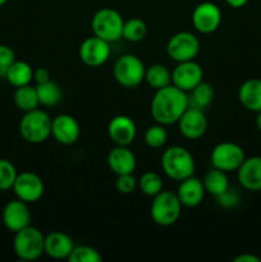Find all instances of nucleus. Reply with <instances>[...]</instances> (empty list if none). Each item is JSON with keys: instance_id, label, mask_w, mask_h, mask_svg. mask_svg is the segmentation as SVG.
Instances as JSON below:
<instances>
[{"instance_id": "nucleus-29", "label": "nucleus", "mask_w": 261, "mask_h": 262, "mask_svg": "<svg viewBox=\"0 0 261 262\" xmlns=\"http://www.w3.org/2000/svg\"><path fill=\"white\" fill-rule=\"evenodd\" d=\"M147 35V25L141 18H129L124 20L122 38L129 42H140Z\"/></svg>"}, {"instance_id": "nucleus-4", "label": "nucleus", "mask_w": 261, "mask_h": 262, "mask_svg": "<svg viewBox=\"0 0 261 262\" xmlns=\"http://www.w3.org/2000/svg\"><path fill=\"white\" fill-rule=\"evenodd\" d=\"M13 251L22 261H35L45 253V235L40 229L28 225L14 233Z\"/></svg>"}, {"instance_id": "nucleus-8", "label": "nucleus", "mask_w": 261, "mask_h": 262, "mask_svg": "<svg viewBox=\"0 0 261 262\" xmlns=\"http://www.w3.org/2000/svg\"><path fill=\"white\" fill-rule=\"evenodd\" d=\"M245 159L246 154L242 146L234 142H229V141L217 143L210 154V161H211L212 168L220 169L225 173L237 171Z\"/></svg>"}, {"instance_id": "nucleus-7", "label": "nucleus", "mask_w": 261, "mask_h": 262, "mask_svg": "<svg viewBox=\"0 0 261 262\" xmlns=\"http://www.w3.org/2000/svg\"><path fill=\"white\" fill-rule=\"evenodd\" d=\"M123 26L124 19L122 14L113 8H101L92 15V33L110 43L122 38Z\"/></svg>"}, {"instance_id": "nucleus-32", "label": "nucleus", "mask_w": 261, "mask_h": 262, "mask_svg": "<svg viewBox=\"0 0 261 262\" xmlns=\"http://www.w3.org/2000/svg\"><path fill=\"white\" fill-rule=\"evenodd\" d=\"M69 262H101L102 257L96 248L87 245L74 246L68 257Z\"/></svg>"}, {"instance_id": "nucleus-9", "label": "nucleus", "mask_w": 261, "mask_h": 262, "mask_svg": "<svg viewBox=\"0 0 261 262\" xmlns=\"http://www.w3.org/2000/svg\"><path fill=\"white\" fill-rule=\"evenodd\" d=\"M165 49L169 58L176 63L194 60L200 53V40L189 31H181L169 38Z\"/></svg>"}, {"instance_id": "nucleus-19", "label": "nucleus", "mask_w": 261, "mask_h": 262, "mask_svg": "<svg viewBox=\"0 0 261 262\" xmlns=\"http://www.w3.org/2000/svg\"><path fill=\"white\" fill-rule=\"evenodd\" d=\"M107 166L115 176L132 174L137 166V159L129 146H115L106 158Z\"/></svg>"}, {"instance_id": "nucleus-22", "label": "nucleus", "mask_w": 261, "mask_h": 262, "mask_svg": "<svg viewBox=\"0 0 261 262\" xmlns=\"http://www.w3.org/2000/svg\"><path fill=\"white\" fill-rule=\"evenodd\" d=\"M238 100L248 112H261V78H250L238 89Z\"/></svg>"}, {"instance_id": "nucleus-13", "label": "nucleus", "mask_w": 261, "mask_h": 262, "mask_svg": "<svg viewBox=\"0 0 261 262\" xmlns=\"http://www.w3.org/2000/svg\"><path fill=\"white\" fill-rule=\"evenodd\" d=\"M202 81H204V69L196 60L177 63L171 71V84L187 94Z\"/></svg>"}, {"instance_id": "nucleus-34", "label": "nucleus", "mask_w": 261, "mask_h": 262, "mask_svg": "<svg viewBox=\"0 0 261 262\" xmlns=\"http://www.w3.org/2000/svg\"><path fill=\"white\" fill-rule=\"evenodd\" d=\"M138 188V179L132 174H122L117 176L115 179V189L122 194H130Z\"/></svg>"}, {"instance_id": "nucleus-20", "label": "nucleus", "mask_w": 261, "mask_h": 262, "mask_svg": "<svg viewBox=\"0 0 261 262\" xmlns=\"http://www.w3.org/2000/svg\"><path fill=\"white\" fill-rule=\"evenodd\" d=\"M176 193L184 207H196L204 201L206 191L201 179L192 176L179 182Z\"/></svg>"}, {"instance_id": "nucleus-40", "label": "nucleus", "mask_w": 261, "mask_h": 262, "mask_svg": "<svg viewBox=\"0 0 261 262\" xmlns=\"http://www.w3.org/2000/svg\"><path fill=\"white\" fill-rule=\"evenodd\" d=\"M256 128L258 129V132L261 133V112L256 113Z\"/></svg>"}, {"instance_id": "nucleus-12", "label": "nucleus", "mask_w": 261, "mask_h": 262, "mask_svg": "<svg viewBox=\"0 0 261 262\" xmlns=\"http://www.w3.org/2000/svg\"><path fill=\"white\" fill-rule=\"evenodd\" d=\"M12 189L17 199L30 205L41 200L45 192V184L38 174L33 171H22L18 173Z\"/></svg>"}, {"instance_id": "nucleus-3", "label": "nucleus", "mask_w": 261, "mask_h": 262, "mask_svg": "<svg viewBox=\"0 0 261 262\" xmlns=\"http://www.w3.org/2000/svg\"><path fill=\"white\" fill-rule=\"evenodd\" d=\"M51 119L53 118L45 110L38 107L31 112H26L18 125L20 137L32 145L45 142L49 137H51Z\"/></svg>"}, {"instance_id": "nucleus-15", "label": "nucleus", "mask_w": 261, "mask_h": 262, "mask_svg": "<svg viewBox=\"0 0 261 262\" xmlns=\"http://www.w3.org/2000/svg\"><path fill=\"white\" fill-rule=\"evenodd\" d=\"M2 220L4 227L12 233L19 232L31 225V210L28 204L19 199L9 201L3 209Z\"/></svg>"}, {"instance_id": "nucleus-6", "label": "nucleus", "mask_w": 261, "mask_h": 262, "mask_svg": "<svg viewBox=\"0 0 261 262\" xmlns=\"http://www.w3.org/2000/svg\"><path fill=\"white\" fill-rule=\"evenodd\" d=\"M183 205L179 201L176 192L161 191L153 197L150 215L154 223L160 227H170L181 217Z\"/></svg>"}, {"instance_id": "nucleus-41", "label": "nucleus", "mask_w": 261, "mask_h": 262, "mask_svg": "<svg viewBox=\"0 0 261 262\" xmlns=\"http://www.w3.org/2000/svg\"><path fill=\"white\" fill-rule=\"evenodd\" d=\"M7 2H8V0H0V8H2L3 5L7 4Z\"/></svg>"}, {"instance_id": "nucleus-18", "label": "nucleus", "mask_w": 261, "mask_h": 262, "mask_svg": "<svg viewBox=\"0 0 261 262\" xmlns=\"http://www.w3.org/2000/svg\"><path fill=\"white\" fill-rule=\"evenodd\" d=\"M238 183L250 192L261 191V156L246 158L237 170Z\"/></svg>"}, {"instance_id": "nucleus-10", "label": "nucleus", "mask_w": 261, "mask_h": 262, "mask_svg": "<svg viewBox=\"0 0 261 262\" xmlns=\"http://www.w3.org/2000/svg\"><path fill=\"white\" fill-rule=\"evenodd\" d=\"M110 45L112 43L95 35L86 37L79 45V59L84 66L90 67V68H97V67L104 66L112 55Z\"/></svg>"}, {"instance_id": "nucleus-27", "label": "nucleus", "mask_w": 261, "mask_h": 262, "mask_svg": "<svg viewBox=\"0 0 261 262\" xmlns=\"http://www.w3.org/2000/svg\"><path fill=\"white\" fill-rule=\"evenodd\" d=\"M13 101H14L15 106L22 110L23 113L37 109L40 105L36 87L31 86V84L15 87V91L13 94Z\"/></svg>"}, {"instance_id": "nucleus-38", "label": "nucleus", "mask_w": 261, "mask_h": 262, "mask_svg": "<svg viewBox=\"0 0 261 262\" xmlns=\"http://www.w3.org/2000/svg\"><path fill=\"white\" fill-rule=\"evenodd\" d=\"M261 258L257 256L252 255V253H241L234 258V262H260Z\"/></svg>"}, {"instance_id": "nucleus-14", "label": "nucleus", "mask_w": 261, "mask_h": 262, "mask_svg": "<svg viewBox=\"0 0 261 262\" xmlns=\"http://www.w3.org/2000/svg\"><path fill=\"white\" fill-rule=\"evenodd\" d=\"M179 133L187 140H199L207 130V118L204 110L188 106L178 120Z\"/></svg>"}, {"instance_id": "nucleus-30", "label": "nucleus", "mask_w": 261, "mask_h": 262, "mask_svg": "<svg viewBox=\"0 0 261 262\" xmlns=\"http://www.w3.org/2000/svg\"><path fill=\"white\" fill-rule=\"evenodd\" d=\"M163 178L156 171H146L138 179V188L145 196H156L163 191Z\"/></svg>"}, {"instance_id": "nucleus-5", "label": "nucleus", "mask_w": 261, "mask_h": 262, "mask_svg": "<svg viewBox=\"0 0 261 262\" xmlns=\"http://www.w3.org/2000/svg\"><path fill=\"white\" fill-rule=\"evenodd\" d=\"M146 66L135 54H123L113 64V77L124 89H136L145 82Z\"/></svg>"}, {"instance_id": "nucleus-11", "label": "nucleus", "mask_w": 261, "mask_h": 262, "mask_svg": "<svg viewBox=\"0 0 261 262\" xmlns=\"http://www.w3.org/2000/svg\"><path fill=\"white\" fill-rule=\"evenodd\" d=\"M192 26L197 32L210 35L220 27L223 14L220 8L212 2H202L194 7L192 12Z\"/></svg>"}, {"instance_id": "nucleus-37", "label": "nucleus", "mask_w": 261, "mask_h": 262, "mask_svg": "<svg viewBox=\"0 0 261 262\" xmlns=\"http://www.w3.org/2000/svg\"><path fill=\"white\" fill-rule=\"evenodd\" d=\"M50 79V72L46 68L40 67L37 69H33V81L36 82V84L44 83V82H48Z\"/></svg>"}, {"instance_id": "nucleus-24", "label": "nucleus", "mask_w": 261, "mask_h": 262, "mask_svg": "<svg viewBox=\"0 0 261 262\" xmlns=\"http://www.w3.org/2000/svg\"><path fill=\"white\" fill-rule=\"evenodd\" d=\"M5 78L13 87L31 84V82L33 81V68L27 61L15 60L8 68L7 73H5Z\"/></svg>"}, {"instance_id": "nucleus-39", "label": "nucleus", "mask_w": 261, "mask_h": 262, "mask_svg": "<svg viewBox=\"0 0 261 262\" xmlns=\"http://www.w3.org/2000/svg\"><path fill=\"white\" fill-rule=\"evenodd\" d=\"M228 5L233 9H240V8H243L248 3V0H225Z\"/></svg>"}, {"instance_id": "nucleus-36", "label": "nucleus", "mask_w": 261, "mask_h": 262, "mask_svg": "<svg viewBox=\"0 0 261 262\" xmlns=\"http://www.w3.org/2000/svg\"><path fill=\"white\" fill-rule=\"evenodd\" d=\"M216 202L220 207L223 209H234L238 204H240V194L234 191V189H227L223 194L216 197Z\"/></svg>"}, {"instance_id": "nucleus-2", "label": "nucleus", "mask_w": 261, "mask_h": 262, "mask_svg": "<svg viewBox=\"0 0 261 262\" xmlns=\"http://www.w3.org/2000/svg\"><path fill=\"white\" fill-rule=\"evenodd\" d=\"M160 165L164 174L178 183L194 176L196 171V161L193 155L186 147L179 145L170 146L164 150Z\"/></svg>"}, {"instance_id": "nucleus-33", "label": "nucleus", "mask_w": 261, "mask_h": 262, "mask_svg": "<svg viewBox=\"0 0 261 262\" xmlns=\"http://www.w3.org/2000/svg\"><path fill=\"white\" fill-rule=\"evenodd\" d=\"M18 171L14 164L8 159H0V191L13 188Z\"/></svg>"}, {"instance_id": "nucleus-31", "label": "nucleus", "mask_w": 261, "mask_h": 262, "mask_svg": "<svg viewBox=\"0 0 261 262\" xmlns=\"http://www.w3.org/2000/svg\"><path fill=\"white\" fill-rule=\"evenodd\" d=\"M143 141L150 148H155V150L163 148L168 142V130L165 129V125L159 124V123L150 125L145 130Z\"/></svg>"}, {"instance_id": "nucleus-28", "label": "nucleus", "mask_w": 261, "mask_h": 262, "mask_svg": "<svg viewBox=\"0 0 261 262\" xmlns=\"http://www.w3.org/2000/svg\"><path fill=\"white\" fill-rule=\"evenodd\" d=\"M35 87L36 91H37L38 102L42 106H56L63 99V92H61L60 86L51 79L48 82H44V83L36 84Z\"/></svg>"}, {"instance_id": "nucleus-17", "label": "nucleus", "mask_w": 261, "mask_h": 262, "mask_svg": "<svg viewBox=\"0 0 261 262\" xmlns=\"http://www.w3.org/2000/svg\"><path fill=\"white\" fill-rule=\"evenodd\" d=\"M107 136L115 146L132 145L137 136L135 120L124 114L115 115L107 124Z\"/></svg>"}, {"instance_id": "nucleus-21", "label": "nucleus", "mask_w": 261, "mask_h": 262, "mask_svg": "<svg viewBox=\"0 0 261 262\" xmlns=\"http://www.w3.org/2000/svg\"><path fill=\"white\" fill-rule=\"evenodd\" d=\"M74 242L67 233L51 232L45 235V255L54 260H68Z\"/></svg>"}, {"instance_id": "nucleus-26", "label": "nucleus", "mask_w": 261, "mask_h": 262, "mask_svg": "<svg viewBox=\"0 0 261 262\" xmlns=\"http://www.w3.org/2000/svg\"><path fill=\"white\" fill-rule=\"evenodd\" d=\"M215 99V90L209 82L202 81L191 92H188L189 106L205 110L212 104Z\"/></svg>"}, {"instance_id": "nucleus-35", "label": "nucleus", "mask_w": 261, "mask_h": 262, "mask_svg": "<svg viewBox=\"0 0 261 262\" xmlns=\"http://www.w3.org/2000/svg\"><path fill=\"white\" fill-rule=\"evenodd\" d=\"M17 60L15 53L10 46L0 45V76L5 77L8 68Z\"/></svg>"}, {"instance_id": "nucleus-23", "label": "nucleus", "mask_w": 261, "mask_h": 262, "mask_svg": "<svg viewBox=\"0 0 261 262\" xmlns=\"http://www.w3.org/2000/svg\"><path fill=\"white\" fill-rule=\"evenodd\" d=\"M202 183H204L206 193L211 194L215 199L217 196H220V194L224 193L227 189H229L228 173L216 168H212L211 170H209L205 174L204 179H202Z\"/></svg>"}, {"instance_id": "nucleus-1", "label": "nucleus", "mask_w": 261, "mask_h": 262, "mask_svg": "<svg viewBox=\"0 0 261 262\" xmlns=\"http://www.w3.org/2000/svg\"><path fill=\"white\" fill-rule=\"evenodd\" d=\"M188 94L174 84L156 90L151 99L150 113L155 123L163 125L177 124L179 118L188 109Z\"/></svg>"}, {"instance_id": "nucleus-16", "label": "nucleus", "mask_w": 261, "mask_h": 262, "mask_svg": "<svg viewBox=\"0 0 261 262\" xmlns=\"http://www.w3.org/2000/svg\"><path fill=\"white\" fill-rule=\"evenodd\" d=\"M81 125L69 114H59L51 119V137L63 146H71L79 140Z\"/></svg>"}, {"instance_id": "nucleus-25", "label": "nucleus", "mask_w": 261, "mask_h": 262, "mask_svg": "<svg viewBox=\"0 0 261 262\" xmlns=\"http://www.w3.org/2000/svg\"><path fill=\"white\" fill-rule=\"evenodd\" d=\"M145 82L156 91L159 89L171 84V72L166 66L160 63L146 67Z\"/></svg>"}]
</instances>
